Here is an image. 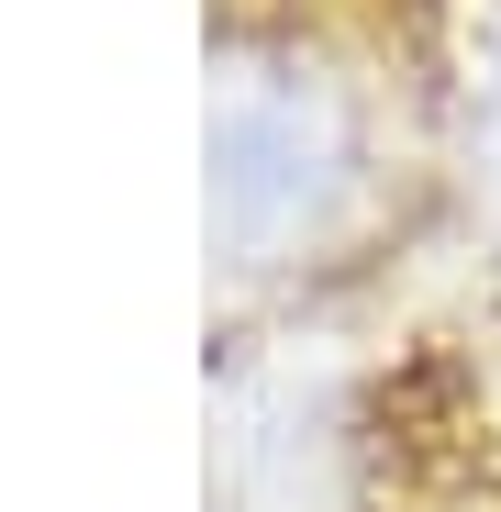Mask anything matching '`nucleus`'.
<instances>
[{"mask_svg": "<svg viewBox=\"0 0 501 512\" xmlns=\"http://www.w3.org/2000/svg\"><path fill=\"white\" fill-rule=\"evenodd\" d=\"M346 123H334V101L312 90H234L223 123H212V223L223 245L268 256V245H301L334 190H346Z\"/></svg>", "mask_w": 501, "mask_h": 512, "instance_id": "f257e3e1", "label": "nucleus"}]
</instances>
